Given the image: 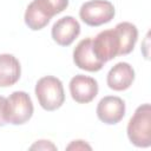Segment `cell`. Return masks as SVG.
<instances>
[{"label": "cell", "mask_w": 151, "mask_h": 151, "mask_svg": "<svg viewBox=\"0 0 151 151\" xmlns=\"http://www.w3.org/2000/svg\"><path fill=\"white\" fill-rule=\"evenodd\" d=\"M134 80V70L129 63L120 61L116 64L107 73V86L113 91L127 90Z\"/></svg>", "instance_id": "8fae6325"}, {"label": "cell", "mask_w": 151, "mask_h": 151, "mask_svg": "<svg viewBox=\"0 0 151 151\" xmlns=\"http://www.w3.org/2000/svg\"><path fill=\"white\" fill-rule=\"evenodd\" d=\"M5 106H6V98L0 96V126H4L7 124L5 119Z\"/></svg>", "instance_id": "9a60e30c"}, {"label": "cell", "mask_w": 151, "mask_h": 151, "mask_svg": "<svg viewBox=\"0 0 151 151\" xmlns=\"http://www.w3.org/2000/svg\"><path fill=\"white\" fill-rule=\"evenodd\" d=\"M98 90V83L92 77L77 74L70 81L71 97L79 104H87L92 101L97 97Z\"/></svg>", "instance_id": "52a82bcc"}, {"label": "cell", "mask_w": 151, "mask_h": 151, "mask_svg": "<svg viewBox=\"0 0 151 151\" xmlns=\"http://www.w3.org/2000/svg\"><path fill=\"white\" fill-rule=\"evenodd\" d=\"M52 38L60 46H70L80 33L78 20L71 15L60 18L52 26Z\"/></svg>", "instance_id": "30bf717a"}, {"label": "cell", "mask_w": 151, "mask_h": 151, "mask_svg": "<svg viewBox=\"0 0 151 151\" xmlns=\"http://www.w3.org/2000/svg\"><path fill=\"white\" fill-rule=\"evenodd\" d=\"M21 74V66L19 60L9 53L0 54V87H8L14 85Z\"/></svg>", "instance_id": "7c38bea8"}, {"label": "cell", "mask_w": 151, "mask_h": 151, "mask_svg": "<svg viewBox=\"0 0 151 151\" xmlns=\"http://www.w3.org/2000/svg\"><path fill=\"white\" fill-rule=\"evenodd\" d=\"M73 61L77 67L88 72L100 71L104 66V63L100 61L93 52L91 38H85L78 42L73 51Z\"/></svg>", "instance_id": "9c48e42d"}, {"label": "cell", "mask_w": 151, "mask_h": 151, "mask_svg": "<svg viewBox=\"0 0 151 151\" xmlns=\"http://www.w3.org/2000/svg\"><path fill=\"white\" fill-rule=\"evenodd\" d=\"M34 149H38V150H48V149L55 150L57 147L50 140H38L35 144H33L31 146V150H34Z\"/></svg>", "instance_id": "4fadbf2b"}, {"label": "cell", "mask_w": 151, "mask_h": 151, "mask_svg": "<svg viewBox=\"0 0 151 151\" xmlns=\"http://www.w3.org/2000/svg\"><path fill=\"white\" fill-rule=\"evenodd\" d=\"M125 101L117 96H106L97 105V116L105 124L114 125L125 116Z\"/></svg>", "instance_id": "ba28073f"}, {"label": "cell", "mask_w": 151, "mask_h": 151, "mask_svg": "<svg viewBox=\"0 0 151 151\" xmlns=\"http://www.w3.org/2000/svg\"><path fill=\"white\" fill-rule=\"evenodd\" d=\"M138 39V29L136 25L123 21L114 28L101 31L92 39V48L96 57L104 64L109 60L131 53Z\"/></svg>", "instance_id": "6da1fadb"}, {"label": "cell", "mask_w": 151, "mask_h": 151, "mask_svg": "<svg viewBox=\"0 0 151 151\" xmlns=\"http://www.w3.org/2000/svg\"><path fill=\"white\" fill-rule=\"evenodd\" d=\"M67 150H85V149H87V150H91V146L88 145V144H86L84 140H73L67 147H66Z\"/></svg>", "instance_id": "5bb4252c"}, {"label": "cell", "mask_w": 151, "mask_h": 151, "mask_svg": "<svg viewBox=\"0 0 151 151\" xmlns=\"http://www.w3.org/2000/svg\"><path fill=\"white\" fill-rule=\"evenodd\" d=\"M33 103L28 93L24 91H14L6 98L5 119L13 125H22L33 116Z\"/></svg>", "instance_id": "5b68a950"}, {"label": "cell", "mask_w": 151, "mask_h": 151, "mask_svg": "<svg viewBox=\"0 0 151 151\" xmlns=\"http://www.w3.org/2000/svg\"><path fill=\"white\" fill-rule=\"evenodd\" d=\"M34 92L40 106L46 111H55L65 101L63 83L53 76L40 78L35 84Z\"/></svg>", "instance_id": "277c9868"}, {"label": "cell", "mask_w": 151, "mask_h": 151, "mask_svg": "<svg viewBox=\"0 0 151 151\" xmlns=\"http://www.w3.org/2000/svg\"><path fill=\"white\" fill-rule=\"evenodd\" d=\"M114 13V6L107 0H91L83 4L79 9L80 19L92 27L110 22Z\"/></svg>", "instance_id": "8992f818"}, {"label": "cell", "mask_w": 151, "mask_h": 151, "mask_svg": "<svg viewBox=\"0 0 151 151\" xmlns=\"http://www.w3.org/2000/svg\"><path fill=\"white\" fill-rule=\"evenodd\" d=\"M68 6V0H33L26 8L25 24L32 31L42 29L50 20Z\"/></svg>", "instance_id": "7a4b0ae2"}, {"label": "cell", "mask_w": 151, "mask_h": 151, "mask_svg": "<svg viewBox=\"0 0 151 151\" xmlns=\"http://www.w3.org/2000/svg\"><path fill=\"white\" fill-rule=\"evenodd\" d=\"M129 140L137 147L151 145V106L149 103L138 106L127 124Z\"/></svg>", "instance_id": "3957f363"}]
</instances>
